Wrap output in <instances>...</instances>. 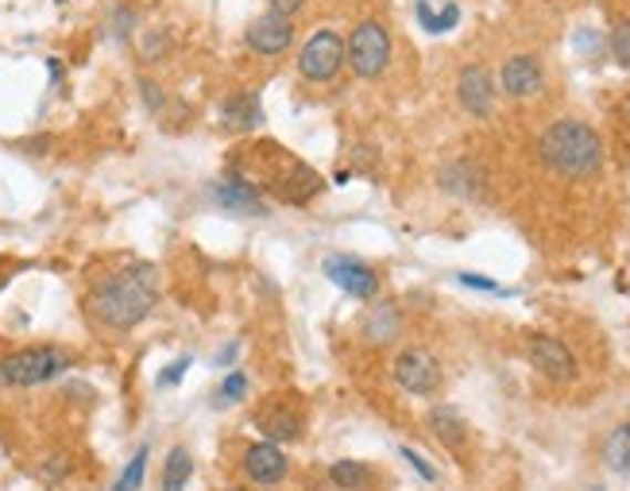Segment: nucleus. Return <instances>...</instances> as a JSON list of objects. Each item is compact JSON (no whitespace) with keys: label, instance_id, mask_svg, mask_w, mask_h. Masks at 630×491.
Here are the masks:
<instances>
[{"label":"nucleus","instance_id":"obj_1","mask_svg":"<svg viewBox=\"0 0 630 491\" xmlns=\"http://www.w3.org/2000/svg\"><path fill=\"white\" fill-rule=\"evenodd\" d=\"M159 302V271L152 263H128L124 271L109 275L105 283H97V291L90 294V310L101 325L109 330H136Z\"/></svg>","mask_w":630,"mask_h":491},{"label":"nucleus","instance_id":"obj_2","mask_svg":"<svg viewBox=\"0 0 630 491\" xmlns=\"http://www.w3.org/2000/svg\"><path fill=\"white\" fill-rule=\"evenodd\" d=\"M538 155L565 178H592L603 167V139L585 121H554L538 139Z\"/></svg>","mask_w":630,"mask_h":491},{"label":"nucleus","instance_id":"obj_3","mask_svg":"<svg viewBox=\"0 0 630 491\" xmlns=\"http://www.w3.org/2000/svg\"><path fill=\"white\" fill-rule=\"evenodd\" d=\"M74 364V356L59 345H31L0 356V384L4 387H39L59 379Z\"/></svg>","mask_w":630,"mask_h":491},{"label":"nucleus","instance_id":"obj_4","mask_svg":"<svg viewBox=\"0 0 630 491\" xmlns=\"http://www.w3.org/2000/svg\"><path fill=\"white\" fill-rule=\"evenodd\" d=\"M344 66L357 77H380L391 66V35L380 20H360L344 39Z\"/></svg>","mask_w":630,"mask_h":491},{"label":"nucleus","instance_id":"obj_5","mask_svg":"<svg viewBox=\"0 0 630 491\" xmlns=\"http://www.w3.org/2000/svg\"><path fill=\"white\" fill-rule=\"evenodd\" d=\"M344 66V35H337L333 28H321L306 39V46L298 51V74L310 85H329Z\"/></svg>","mask_w":630,"mask_h":491},{"label":"nucleus","instance_id":"obj_6","mask_svg":"<svg viewBox=\"0 0 630 491\" xmlns=\"http://www.w3.org/2000/svg\"><path fill=\"white\" fill-rule=\"evenodd\" d=\"M267 186H271L275 194H279L282 201H290V206H306V201H313L321 190H326V178L318 175V170L310 167V163L295 159V155H282L279 159H271V175H267Z\"/></svg>","mask_w":630,"mask_h":491},{"label":"nucleus","instance_id":"obj_7","mask_svg":"<svg viewBox=\"0 0 630 491\" xmlns=\"http://www.w3.org/2000/svg\"><path fill=\"white\" fill-rule=\"evenodd\" d=\"M290 43H295V15H282L275 8L256 15L244 31V46L259 59H279L282 51H290Z\"/></svg>","mask_w":630,"mask_h":491},{"label":"nucleus","instance_id":"obj_8","mask_svg":"<svg viewBox=\"0 0 630 491\" xmlns=\"http://www.w3.org/2000/svg\"><path fill=\"white\" fill-rule=\"evenodd\" d=\"M240 472L256 488H279L290 477V457L275 441H251L240 457Z\"/></svg>","mask_w":630,"mask_h":491},{"label":"nucleus","instance_id":"obj_9","mask_svg":"<svg viewBox=\"0 0 630 491\" xmlns=\"http://www.w3.org/2000/svg\"><path fill=\"white\" fill-rule=\"evenodd\" d=\"M391 376H395V384L403 387V391L425 399V395H433L441 387V364L433 361V353H425V348H406V353H399Z\"/></svg>","mask_w":630,"mask_h":491},{"label":"nucleus","instance_id":"obj_10","mask_svg":"<svg viewBox=\"0 0 630 491\" xmlns=\"http://www.w3.org/2000/svg\"><path fill=\"white\" fill-rule=\"evenodd\" d=\"M321 271L329 275V283H337L344 294H352V299L360 302L375 299V291H380V275H375L364 260H357V255H341V252L329 255V260L321 263Z\"/></svg>","mask_w":630,"mask_h":491},{"label":"nucleus","instance_id":"obj_11","mask_svg":"<svg viewBox=\"0 0 630 491\" xmlns=\"http://www.w3.org/2000/svg\"><path fill=\"white\" fill-rule=\"evenodd\" d=\"M526 356H530L534 372H541L554 384H569L577 379V356L569 353V345L557 337H530L526 341Z\"/></svg>","mask_w":630,"mask_h":491},{"label":"nucleus","instance_id":"obj_12","mask_svg":"<svg viewBox=\"0 0 630 491\" xmlns=\"http://www.w3.org/2000/svg\"><path fill=\"white\" fill-rule=\"evenodd\" d=\"M213 201H217L225 213H233L236 221H240V217L267 213V201H264V194H259V186L248 182L244 175H228L225 182L213 186Z\"/></svg>","mask_w":630,"mask_h":491},{"label":"nucleus","instance_id":"obj_13","mask_svg":"<svg viewBox=\"0 0 630 491\" xmlns=\"http://www.w3.org/2000/svg\"><path fill=\"white\" fill-rule=\"evenodd\" d=\"M256 430L264 433L267 441H298L302 438V410L295 403H264V410H256Z\"/></svg>","mask_w":630,"mask_h":491},{"label":"nucleus","instance_id":"obj_14","mask_svg":"<svg viewBox=\"0 0 630 491\" xmlns=\"http://www.w3.org/2000/svg\"><path fill=\"white\" fill-rule=\"evenodd\" d=\"M456 93H461V105L468 108L472 116H487L495 105V82L479 62H468L456 77Z\"/></svg>","mask_w":630,"mask_h":491},{"label":"nucleus","instance_id":"obj_15","mask_svg":"<svg viewBox=\"0 0 630 491\" xmlns=\"http://www.w3.org/2000/svg\"><path fill=\"white\" fill-rule=\"evenodd\" d=\"M503 90L510 97H534V93L546 85V74H541V62L534 54H515V59L503 62Z\"/></svg>","mask_w":630,"mask_h":491},{"label":"nucleus","instance_id":"obj_16","mask_svg":"<svg viewBox=\"0 0 630 491\" xmlns=\"http://www.w3.org/2000/svg\"><path fill=\"white\" fill-rule=\"evenodd\" d=\"M430 430L448 453H461V449L468 446V426H464L461 410L448 407V403H441V407L430 410Z\"/></svg>","mask_w":630,"mask_h":491},{"label":"nucleus","instance_id":"obj_17","mask_svg":"<svg viewBox=\"0 0 630 491\" xmlns=\"http://www.w3.org/2000/svg\"><path fill=\"white\" fill-rule=\"evenodd\" d=\"M220 124L228 132H251L264 124V108H259V97L256 93H233L220 108Z\"/></svg>","mask_w":630,"mask_h":491},{"label":"nucleus","instance_id":"obj_18","mask_svg":"<svg viewBox=\"0 0 630 491\" xmlns=\"http://www.w3.org/2000/svg\"><path fill=\"white\" fill-rule=\"evenodd\" d=\"M441 186H445L448 194H456V198H479V190H484V178L476 175V167H472L468 159H456V163H448V167L441 170Z\"/></svg>","mask_w":630,"mask_h":491},{"label":"nucleus","instance_id":"obj_19","mask_svg":"<svg viewBox=\"0 0 630 491\" xmlns=\"http://www.w3.org/2000/svg\"><path fill=\"white\" fill-rule=\"evenodd\" d=\"M194 477V457L186 446H175L167 453V464H163V491H186Z\"/></svg>","mask_w":630,"mask_h":491},{"label":"nucleus","instance_id":"obj_20","mask_svg":"<svg viewBox=\"0 0 630 491\" xmlns=\"http://www.w3.org/2000/svg\"><path fill=\"white\" fill-rule=\"evenodd\" d=\"M603 461H608L611 472L630 477V422L616 426V430L608 433V441H603Z\"/></svg>","mask_w":630,"mask_h":491},{"label":"nucleus","instance_id":"obj_21","mask_svg":"<svg viewBox=\"0 0 630 491\" xmlns=\"http://www.w3.org/2000/svg\"><path fill=\"white\" fill-rule=\"evenodd\" d=\"M329 480H333L341 491H364L372 484V469L360 461H337V464H329Z\"/></svg>","mask_w":630,"mask_h":491},{"label":"nucleus","instance_id":"obj_22","mask_svg":"<svg viewBox=\"0 0 630 491\" xmlns=\"http://www.w3.org/2000/svg\"><path fill=\"white\" fill-rule=\"evenodd\" d=\"M419 20H422V28L430 31V35H445V31H453L456 23H461V8L445 4L441 12H433L425 0H419Z\"/></svg>","mask_w":630,"mask_h":491},{"label":"nucleus","instance_id":"obj_23","mask_svg":"<svg viewBox=\"0 0 630 491\" xmlns=\"http://www.w3.org/2000/svg\"><path fill=\"white\" fill-rule=\"evenodd\" d=\"M147 446L144 449H136V457H132L128 464H124V472H121V480L113 484V491H140L144 488V477H147Z\"/></svg>","mask_w":630,"mask_h":491},{"label":"nucleus","instance_id":"obj_24","mask_svg":"<svg viewBox=\"0 0 630 491\" xmlns=\"http://www.w3.org/2000/svg\"><path fill=\"white\" fill-rule=\"evenodd\" d=\"M608 43H611V54H616V62H619V66L630 70V20H623L616 31H611V39H608Z\"/></svg>","mask_w":630,"mask_h":491},{"label":"nucleus","instance_id":"obj_25","mask_svg":"<svg viewBox=\"0 0 630 491\" xmlns=\"http://www.w3.org/2000/svg\"><path fill=\"white\" fill-rule=\"evenodd\" d=\"M244 395H248V376H244V372H228L225 384H220L217 403H236L244 399Z\"/></svg>","mask_w":630,"mask_h":491},{"label":"nucleus","instance_id":"obj_26","mask_svg":"<svg viewBox=\"0 0 630 491\" xmlns=\"http://www.w3.org/2000/svg\"><path fill=\"white\" fill-rule=\"evenodd\" d=\"M140 93H147V108H159L163 105V90L152 82V77H140Z\"/></svg>","mask_w":630,"mask_h":491},{"label":"nucleus","instance_id":"obj_27","mask_svg":"<svg viewBox=\"0 0 630 491\" xmlns=\"http://www.w3.org/2000/svg\"><path fill=\"white\" fill-rule=\"evenodd\" d=\"M190 364H194V361H190V356H183V361H178V364H171V368H167V372H163V379H159V384H163V387L178 384V379H183V372H186V368H190Z\"/></svg>","mask_w":630,"mask_h":491},{"label":"nucleus","instance_id":"obj_28","mask_svg":"<svg viewBox=\"0 0 630 491\" xmlns=\"http://www.w3.org/2000/svg\"><path fill=\"white\" fill-rule=\"evenodd\" d=\"M461 283L472 286V291H495V294H503L499 283H495V279H484V275H461Z\"/></svg>","mask_w":630,"mask_h":491},{"label":"nucleus","instance_id":"obj_29","mask_svg":"<svg viewBox=\"0 0 630 491\" xmlns=\"http://www.w3.org/2000/svg\"><path fill=\"white\" fill-rule=\"evenodd\" d=\"M403 457H406V461H411V464H414V469H419V477H422V480H437V472H433V469H430V464H425V461H422V457H419V453H414V449H403Z\"/></svg>","mask_w":630,"mask_h":491},{"label":"nucleus","instance_id":"obj_30","mask_svg":"<svg viewBox=\"0 0 630 491\" xmlns=\"http://www.w3.org/2000/svg\"><path fill=\"white\" fill-rule=\"evenodd\" d=\"M267 4H271L275 12H282V15H298L306 8V0H267Z\"/></svg>","mask_w":630,"mask_h":491},{"label":"nucleus","instance_id":"obj_31","mask_svg":"<svg viewBox=\"0 0 630 491\" xmlns=\"http://www.w3.org/2000/svg\"><path fill=\"white\" fill-rule=\"evenodd\" d=\"M619 116H623V121H627V128H630V93H627L623 101H619Z\"/></svg>","mask_w":630,"mask_h":491}]
</instances>
